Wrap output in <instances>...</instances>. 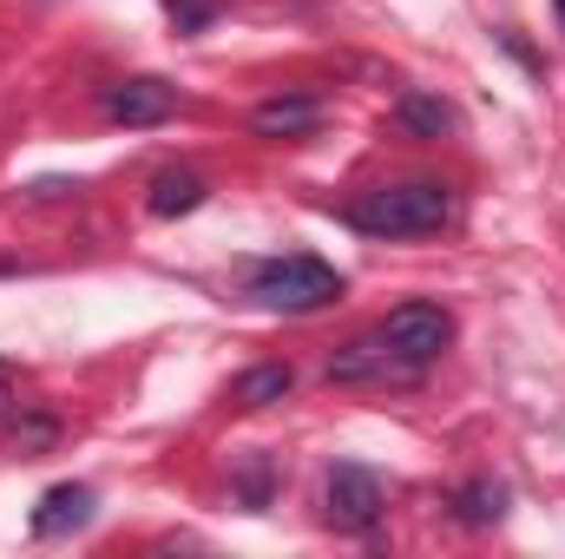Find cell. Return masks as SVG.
<instances>
[{
    "instance_id": "12",
    "label": "cell",
    "mask_w": 565,
    "mask_h": 559,
    "mask_svg": "<svg viewBox=\"0 0 565 559\" xmlns=\"http://www.w3.org/2000/svg\"><path fill=\"white\" fill-rule=\"evenodd\" d=\"M395 119H402L408 133H422V139L454 133V106H447V99H427V93H408V99L395 106Z\"/></svg>"
},
{
    "instance_id": "11",
    "label": "cell",
    "mask_w": 565,
    "mask_h": 559,
    "mask_svg": "<svg viewBox=\"0 0 565 559\" xmlns=\"http://www.w3.org/2000/svg\"><path fill=\"white\" fill-rule=\"evenodd\" d=\"M289 382H296V376H289V362L244 369V376H237V402H244V409H270V402H282V395H289Z\"/></svg>"
},
{
    "instance_id": "1",
    "label": "cell",
    "mask_w": 565,
    "mask_h": 559,
    "mask_svg": "<svg viewBox=\"0 0 565 559\" xmlns=\"http://www.w3.org/2000/svg\"><path fill=\"white\" fill-rule=\"evenodd\" d=\"M342 218L362 238H434V231L454 224V191L427 184V178H415V184H375V191L349 198Z\"/></svg>"
},
{
    "instance_id": "2",
    "label": "cell",
    "mask_w": 565,
    "mask_h": 559,
    "mask_svg": "<svg viewBox=\"0 0 565 559\" xmlns=\"http://www.w3.org/2000/svg\"><path fill=\"white\" fill-rule=\"evenodd\" d=\"M250 296L264 309H289V316H309V309H329L342 296V277L322 264V257H264L250 271Z\"/></svg>"
},
{
    "instance_id": "10",
    "label": "cell",
    "mask_w": 565,
    "mask_h": 559,
    "mask_svg": "<svg viewBox=\"0 0 565 559\" xmlns=\"http://www.w3.org/2000/svg\"><path fill=\"white\" fill-rule=\"evenodd\" d=\"M454 507H460L467 527H500V520H507V487H500V481H473V487L454 494Z\"/></svg>"
},
{
    "instance_id": "9",
    "label": "cell",
    "mask_w": 565,
    "mask_h": 559,
    "mask_svg": "<svg viewBox=\"0 0 565 559\" xmlns=\"http://www.w3.org/2000/svg\"><path fill=\"white\" fill-rule=\"evenodd\" d=\"M145 204H151V218H184V211L204 204V178L198 171H158Z\"/></svg>"
},
{
    "instance_id": "7",
    "label": "cell",
    "mask_w": 565,
    "mask_h": 559,
    "mask_svg": "<svg viewBox=\"0 0 565 559\" xmlns=\"http://www.w3.org/2000/svg\"><path fill=\"white\" fill-rule=\"evenodd\" d=\"M316 119H322V106L309 93H282V99H264L250 113V133L257 139H302V133H316Z\"/></svg>"
},
{
    "instance_id": "8",
    "label": "cell",
    "mask_w": 565,
    "mask_h": 559,
    "mask_svg": "<svg viewBox=\"0 0 565 559\" xmlns=\"http://www.w3.org/2000/svg\"><path fill=\"white\" fill-rule=\"evenodd\" d=\"M93 520V487H46V500L33 507V534L40 540H60V534H73V527H86Z\"/></svg>"
},
{
    "instance_id": "5",
    "label": "cell",
    "mask_w": 565,
    "mask_h": 559,
    "mask_svg": "<svg viewBox=\"0 0 565 559\" xmlns=\"http://www.w3.org/2000/svg\"><path fill=\"white\" fill-rule=\"evenodd\" d=\"M422 369H408L388 342H382V329L375 336H355V342H342L335 356H329V382H375V389H388V382H415Z\"/></svg>"
},
{
    "instance_id": "13",
    "label": "cell",
    "mask_w": 565,
    "mask_h": 559,
    "mask_svg": "<svg viewBox=\"0 0 565 559\" xmlns=\"http://www.w3.org/2000/svg\"><path fill=\"white\" fill-rule=\"evenodd\" d=\"M164 7H171V27H178V33H198V27L217 13V0H164Z\"/></svg>"
},
{
    "instance_id": "4",
    "label": "cell",
    "mask_w": 565,
    "mask_h": 559,
    "mask_svg": "<svg viewBox=\"0 0 565 559\" xmlns=\"http://www.w3.org/2000/svg\"><path fill=\"white\" fill-rule=\"evenodd\" d=\"M382 342H388L408 369H427V362L447 356V342H454V316H447L440 303H402V309H388Z\"/></svg>"
},
{
    "instance_id": "6",
    "label": "cell",
    "mask_w": 565,
    "mask_h": 559,
    "mask_svg": "<svg viewBox=\"0 0 565 559\" xmlns=\"http://www.w3.org/2000/svg\"><path fill=\"white\" fill-rule=\"evenodd\" d=\"M99 113L113 119V126H158V119H171L178 113V86H164V80H113L106 93H99Z\"/></svg>"
},
{
    "instance_id": "3",
    "label": "cell",
    "mask_w": 565,
    "mask_h": 559,
    "mask_svg": "<svg viewBox=\"0 0 565 559\" xmlns=\"http://www.w3.org/2000/svg\"><path fill=\"white\" fill-rule=\"evenodd\" d=\"M382 507H388V494H382V481H375L362 461H335V467H329V481H322V514H329V527L369 534V527L382 520Z\"/></svg>"
},
{
    "instance_id": "15",
    "label": "cell",
    "mask_w": 565,
    "mask_h": 559,
    "mask_svg": "<svg viewBox=\"0 0 565 559\" xmlns=\"http://www.w3.org/2000/svg\"><path fill=\"white\" fill-rule=\"evenodd\" d=\"M0 402H7V389H0Z\"/></svg>"
},
{
    "instance_id": "14",
    "label": "cell",
    "mask_w": 565,
    "mask_h": 559,
    "mask_svg": "<svg viewBox=\"0 0 565 559\" xmlns=\"http://www.w3.org/2000/svg\"><path fill=\"white\" fill-rule=\"evenodd\" d=\"M553 7H559V27H565V0H553Z\"/></svg>"
}]
</instances>
